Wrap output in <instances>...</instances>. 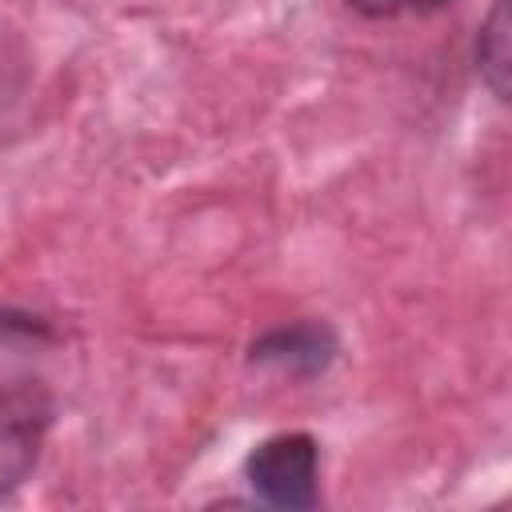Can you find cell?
Returning a JSON list of instances; mask_svg holds the SVG:
<instances>
[{
  "mask_svg": "<svg viewBox=\"0 0 512 512\" xmlns=\"http://www.w3.org/2000/svg\"><path fill=\"white\" fill-rule=\"evenodd\" d=\"M248 488L272 508H312L320 500V448L308 432H280L244 460Z\"/></svg>",
  "mask_w": 512,
  "mask_h": 512,
  "instance_id": "1",
  "label": "cell"
},
{
  "mask_svg": "<svg viewBox=\"0 0 512 512\" xmlns=\"http://www.w3.org/2000/svg\"><path fill=\"white\" fill-rule=\"evenodd\" d=\"M52 428V396L40 384L0 388V500H8L36 468Z\"/></svg>",
  "mask_w": 512,
  "mask_h": 512,
  "instance_id": "2",
  "label": "cell"
},
{
  "mask_svg": "<svg viewBox=\"0 0 512 512\" xmlns=\"http://www.w3.org/2000/svg\"><path fill=\"white\" fill-rule=\"evenodd\" d=\"M332 356H336V332L316 320L272 328L252 344V364H272L292 376H316L332 364Z\"/></svg>",
  "mask_w": 512,
  "mask_h": 512,
  "instance_id": "3",
  "label": "cell"
},
{
  "mask_svg": "<svg viewBox=\"0 0 512 512\" xmlns=\"http://www.w3.org/2000/svg\"><path fill=\"white\" fill-rule=\"evenodd\" d=\"M508 0H492L476 36V72L496 100H508Z\"/></svg>",
  "mask_w": 512,
  "mask_h": 512,
  "instance_id": "4",
  "label": "cell"
},
{
  "mask_svg": "<svg viewBox=\"0 0 512 512\" xmlns=\"http://www.w3.org/2000/svg\"><path fill=\"white\" fill-rule=\"evenodd\" d=\"M344 4L368 20H400V16H432L452 0H344Z\"/></svg>",
  "mask_w": 512,
  "mask_h": 512,
  "instance_id": "5",
  "label": "cell"
}]
</instances>
